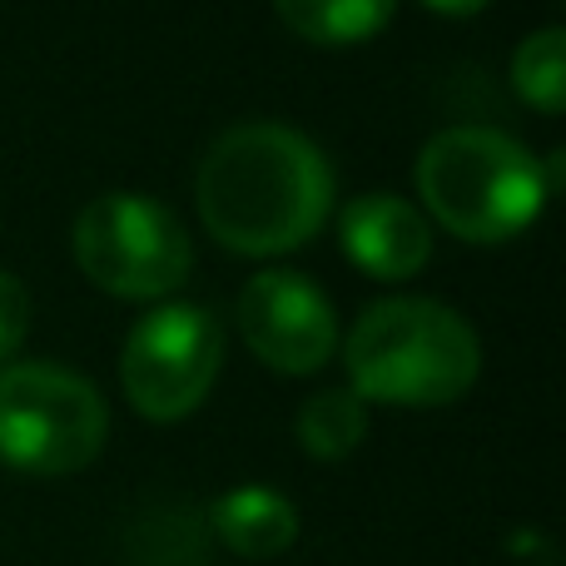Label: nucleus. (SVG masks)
<instances>
[{
    "instance_id": "f257e3e1",
    "label": "nucleus",
    "mask_w": 566,
    "mask_h": 566,
    "mask_svg": "<svg viewBox=\"0 0 566 566\" xmlns=\"http://www.w3.org/2000/svg\"><path fill=\"white\" fill-rule=\"evenodd\" d=\"M195 209L209 239L234 254H289L328 224L333 165L303 129L244 119L229 125L199 159Z\"/></svg>"
},
{
    "instance_id": "f03ea898",
    "label": "nucleus",
    "mask_w": 566,
    "mask_h": 566,
    "mask_svg": "<svg viewBox=\"0 0 566 566\" xmlns=\"http://www.w3.org/2000/svg\"><path fill=\"white\" fill-rule=\"evenodd\" d=\"M348 388L388 408L458 402L482 373V338L452 303L378 298L358 313L343 343Z\"/></svg>"
},
{
    "instance_id": "7ed1b4c3",
    "label": "nucleus",
    "mask_w": 566,
    "mask_h": 566,
    "mask_svg": "<svg viewBox=\"0 0 566 566\" xmlns=\"http://www.w3.org/2000/svg\"><path fill=\"white\" fill-rule=\"evenodd\" d=\"M418 195L448 234L507 244L542 214L552 185L522 139L492 125H448L418 155Z\"/></svg>"
},
{
    "instance_id": "20e7f679",
    "label": "nucleus",
    "mask_w": 566,
    "mask_h": 566,
    "mask_svg": "<svg viewBox=\"0 0 566 566\" xmlns=\"http://www.w3.org/2000/svg\"><path fill=\"white\" fill-rule=\"evenodd\" d=\"M109 408L99 388L60 363H0V462L30 478H70L99 458Z\"/></svg>"
},
{
    "instance_id": "39448f33",
    "label": "nucleus",
    "mask_w": 566,
    "mask_h": 566,
    "mask_svg": "<svg viewBox=\"0 0 566 566\" xmlns=\"http://www.w3.org/2000/svg\"><path fill=\"white\" fill-rule=\"evenodd\" d=\"M70 244L80 274L115 298H169L195 269V239L175 209L129 189L90 199Z\"/></svg>"
},
{
    "instance_id": "423d86ee",
    "label": "nucleus",
    "mask_w": 566,
    "mask_h": 566,
    "mask_svg": "<svg viewBox=\"0 0 566 566\" xmlns=\"http://www.w3.org/2000/svg\"><path fill=\"white\" fill-rule=\"evenodd\" d=\"M224 368V323L214 308L169 298L149 308L119 348V388L149 422H179L209 398Z\"/></svg>"
},
{
    "instance_id": "0eeeda50",
    "label": "nucleus",
    "mask_w": 566,
    "mask_h": 566,
    "mask_svg": "<svg viewBox=\"0 0 566 566\" xmlns=\"http://www.w3.org/2000/svg\"><path fill=\"white\" fill-rule=\"evenodd\" d=\"M239 333L259 363L289 378H308L338 348L333 298L293 269H264L239 289Z\"/></svg>"
},
{
    "instance_id": "6e6552de",
    "label": "nucleus",
    "mask_w": 566,
    "mask_h": 566,
    "mask_svg": "<svg viewBox=\"0 0 566 566\" xmlns=\"http://www.w3.org/2000/svg\"><path fill=\"white\" fill-rule=\"evenodd\" d=\"M338 244L368 279H412L432 259V224L402 195L373 189L338 214Z\"/></svg>"
},
{
    "instance_id": "1a4fd4ad",
    "label": "nucleus",
    "mask_w": 566,
    "mask_h": 566,
    "mask_svg": "<svg viewBox=\"0 0 566 566\" xmlns=\"http://www.w3.org/2000/svg\"><path fill=\"white\" fill-rule=\"evenodd\" d=\"M209 537H219V547H229L234 557L274 562L298 542V507L264 482H244V488H229L224 497H214Z\"/></svg>"
},
{
    "instance_id": "9d476101",
    "label": "nucleus",
    "mask_w": 566,
    "mask_h": 566,
    "mask_svg": "<svg viewBox=\"0 0 566 566\" xmlns=\"http://www.w3.org/2000/svg\"><path fill=\"white\" fill-rule=\"evenodd\" d=\"M135 566H209V517L185 497L155 502L129 527Z\"/></svg>"
},
{
    "instance_id": "9b49d317",
    "label": "nucleus",
    "mask_w": 566,
    "mask_h": 566,
    "mask_svg": "<svg viewBox=\"0 0 566 566\" xmlns=\"http://www.w3.org/2000/svg\"><path fill=\"white\" fill-rule=\"evenodd\" d=\"M279 20L313 45H358L392 20L398 0H274Z\"/></svg>"
},
{
    "instance_id": "f8f14e48",
    "label": "nucleus",
    "mask_w": 566,
    "mask_h": 566,
    "mask_svg": "<svg viewBox=\"0 0 566 566\" xmlns=\"http://www.w3.org/2000/svg\"><path fill=\"white\" fill-rule=\"evenodd\" d=\"M368 438V402L353 388H318L298 408V442L308 458L343 462Z\"/></svg>"
},
{
    "instance_id": "ddd939ff",
    "label": "nucleus",
    "mask_w": 566,
    "mask_h": 566,
    "mask_svg": "<svg viewBox=\"0 0 566 566\" xmlns=\"http://www.w3.org/2000/svg\"><path fill=\"white\" fill-rule=\"evenodd\" d=\"M512 90L542 115H562L566 95V30L542 25L512 50Z\"/></svg>"
},
{
    "instance_id": "4468645a",
    "label": "nucleus",
    "mask_w": 566,
    "mask_h": 566,
    "mask_svg": "<svg viewBox=\"0 0 566 566\" xmlns=\"http://www.w3.org/2000/svg\"><path fill=\"white\" fill-rule=\"evenodd\" d=\"M30 333V293L15 274L0 269V363H15V348Z\"/></svg>"
},
{
    "instance_id": "2eb2a0df",
    "label": "nucleus",
    "mask_w": 566,
    "mask_h": 566,
    "mask_svg": "<svg viewBox=\"0 0 566 566\" xmlns=\"http://www.w3.org/2000/svg\"><path fill=\"white\" fill-rule=\"evenodd\" d=\"M428 10H442V15H478V10H488L492 0H422Z\"/></svg>"
}]
</instances>
